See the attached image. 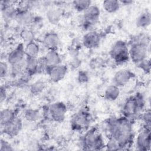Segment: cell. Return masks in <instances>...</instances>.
I'll use <instances>...</instances> for the list:
<instances>
[{
	"instance_id": "6da1fadb",
	"label": "cell",
	"mask_w": 151,
	"mask_h": 151,
	"mask_svg": "<svg viewBox=\"0 0 151 151\" xmlns=\"http://www.w3.org/2000/svg\"><path fill=\"white\" fill-rule=\"evenodd\" d=\"M107 137L119 145L120 150L130 147L134 141L132 119L124 116L109 118L106 122Z\"/></svg>"
},
{
	"instance_id": "7a4b0ae2",
	"label": "cell",
	"mask_w": 151,
	"mask_h": 151,
	"mask_svg": "<svg viewBox=\"0 0 151 151\" xmlns=\"http://www.w3.org/2000/svg\"><path fill=\"white\" fill-rule=\"evenodd\" d=\"M145 106V100L143 94L137 93L129 97L124 102L122 107L123 116L132 119L142 112Z\"/></svg>"
},
{
	"instance_id": "3957f363",
	"label": "cell",
	"mask_w": 151,
	"mask_h": 151,
	"mask_svg": "<svg viewBox=\"0 0 151 151\" xmlns=\"http://www.w3.org/2000/svg\"><path fill=\"white\" fill-rule=\"evenodd\" d=\"M82 147L85 150H99L105 147L106 142L102 134L96 127L86 131L81 139Z\"/></svg>"
},
{
	"instance_id": "277c9868",
	"label": "cell",
	"mask_w": 151,
	"mask_h": 151,
	"mask_svg": "<svg viewBox=\"0 0 151 151\" xmlns=\"http://www.w3.org/2000/svg\"><path fill=\"white\" fill-rule=\"evenodd\" d=\"M149 41L146 37H140L133 42L129 48L130 60L136 64H138L147 58L149 52Z\"/></svg>"
},
{
	"instance_id": "5b68a950",
	"label": "cell",
	"mask_w": 151,
	"mask_h": 151,
	"mask_svg": "<svg viewBox=\"0 0 151 151\" xmlns=\"http://www.w3.org/2000/svg\"><path fill=\"white\" fill-rule=\"evenodd\" d=\"M110 55L114 62L118 65L128 62L130 57L127 43L120 40L116 41L111 47Z\"/></svg>"
},
{
	"instance_id": "8992f818",
	"label": "cell",
	"mask_w": 151,
	"mask_h": 151,
	"mask_svg": "<svg viewBox=\"0 0 151 151\" xmlns=\"http://www.w3.org/2000/svg\"><path fill=\"white\" fill-rule=\"evenodd\" d=\"M91 116L86 109H81L76 113L70 120L71 129L76 132L87 131L90 125Z\"/></svg>"
},
{
	"instance_id": "52a82bcc",
	"label": "cell",
	"mask_w": 151,
	"mask_h": 151,
	"mask_svg": "<svg viewBox=\"0 0 151 151\" xmlns=\"http://www.w3.org/2000/svg\"><path fill=\"white\" fill-rule=\"evenodd\" d=\"M135 147L137 150L147 151L150 149L151 134L150 127L143 126L137 134L134 140Z\"/></svg>"
},
{
	"instance_id": "ba28073f",
	"label": "cell",
	"mask_w": 151,
	"mask_h": 151,
	"mask_svg": "<svg viewBox=\"0 0 151 151\" xmlns=\"http://www.w3.org/2000/svg\"><path fill=\"white\" fill-rule=\"evenodd\" d=\"M67 111V106L63 101L54 102L48 107V113L51 119L58 123L64 121Z\"/></svg>"
},
{
	"instance_id": "9c48e42d",
	"label": "cell",
	"mask_w": 151,
	"mask_h": 151,
	"mask_svg": "<svg viewBox=\"0 0 151 151\" xmlns=\"http://www.w3.org/2000/svg\"><path fill=\"white\" fill-rule=\"evenodd\" d=\"M100 16V9L96 5L91 4L82 15V25L84 27H88L96 24Z\"/></svg>"
},
{
	"instance_id": "30bf717a",
	"label": "cell",
	"mask_w": 151,
	"mask_h": 151,
	"mask_svg": "<svg viewBox=\"0 0 151 151\" xmlns=\"http://www.w3.org/2000/svg\"><path fill=\"white\" fill-rule=\"evenodd\" d=\"M67 70L68 68L66 65L60 64L57 65L46 67L45 72L52 82L58 83L65 77L67 73Z\"/></svg>"
},
{
	"instance_id": "8fae6325",
	"label": "cell",
	"mask_w": 151,
	"mask_h": 151,
	"mask_svg": "<svg viewBox=\"0 0 151 151\" xmlns=\"http://www.w3.org/2000/svg\"><path fill=\"white\" fill-rule=\"evenodd\" d=\"M135 77L134 73L129 69H120L117 71L113 76V84L119 88L127 85V84Z\"/></svg>"
},
{
	"instance_id": "7c38bea8",
	"label": "cell",
	"mask_w": 151,
	"mask_h": 151,
	"mask_svg": "<svg viewBox=\"0 0 151 151\" xmlns=\"http://www.w3.org/2000/svg\"><path fill=\"white\" fill-rule=\"evenodd\" d=\"M25 57V44L20 42L8 53L6 57V61L9 65H12L24 61Z\"/></svg>"
},
{
	"instance_id": "4fadbf2b",
	"label": "cell",
	"mask_w": 151,
	"mask_h": 151,
	"mask_svg": "<svg viewBox=\"0 0 151 151\" xmlns=\"http://www.w3.org/2000/svg\"><path fill=\"white\" fill-rule=\"evenodd\" d=\"M23 127L22 119L17 116L12 120L4 126H2V131L4 133L10 137L17 136L21 131Z\"/></svg>"
},
{
	"instance_id": "5bb4252c",
	"label": "cell",
	"mask_w": 151,
	"mask_h": 151,
	"mask_svg": "<svg viewBox=\"0 0 151 151\" xmlns=\"http://www.w3.org/2000/svg\"><path fill=\"white\" fill-rule=\"evenodd\" d=\"M35 16L27 8H18V12L15 18L17 23L25 28L30 27L34 19Z\"/></svg>"
},
{
	"instance_id": "9a60e30c",
	"label": "cell",
	"mask_w": 151,
	"mask_h": 151,
	"mask_svg": "<svg viewBox=\"0 0 151 151\" xmlns=\"http://www.w3.org/2000/svg\"><path fill=\"white\" fill-rule=\"evenodd\" d=\"M101 39V37L99 32L96 31H90L83 35L82 44L87 49H93L100 45Z\"/></svg>"
},
{
	"instance_id": "2e32d148",
	"label": "cell",
	"mask_w": 151,
	"mask_h": 151,
	"mask_svg": "<svg viewBox=\"0 0 151 151\" xmlns=\"http://www.w3.org/2000/svg\"><path fill=\"white\" fill-rule=\"evenodd\" d=\"M42 43L47 50H57L60 44V37L57 32L49 31L43 36Z\"/></svg>"
},
{
	"instance_id": "e0dca14e",
	"label": "cell",
	"mask_w": 151,
	"mask_h": 151,
	"mask_svg": "<svg viewBox=\"0 0 151 151\" xmlns=\"http://www.w3.org/2000/svg\"><path fill=\"white\" fill-rule=\"evenodd\" d=\"M41 58L45 68L58 65L62 62L61 57L57 50H48Z\"/></svg>"
},
{
	"instance_id": "ac0fdd59",
	"label": "cell",
	"mask_w": 151,
	"mask_h": 151,
	"mask_svg": "<svg viewBox=\"0 0 151 151\" xmlns=\"http://www.w3.org/2000/svg\"><path fill=\"white\" fill-rule=\"evenodd\" d=\"M1 12L4 19L10 21L15 20L18 12V8L9 1H4L1 4Z\"/></svg>"
},
{
	"instance_id": "d6986e66",
	"label": "cell",
	"mask_w": 151,
	"mask_h": 151,
	"mask_svg": "<svg viewBox=\"0 0 151 151\" xmlns=\"http://www.w3.org/2000/svg\"><path fill=\"white\" fill-rule=\"evenodd\" d=\"M25 73L30 77L40 71V65L38 58L26 57L25 59Z\"/></svg>"
},
{
	"instance_id": "ffe728a7",
	"label": "cell",
	"mask_w": 151,
	"mask_h": 151,
	"mask_svg": "<svg viewBox=\"0 0 151 151\" xmlns=\"http://www.w3.org/2000/svg\"><path fill=\"white\" fill-rule=\"evenodd\" d=\"M63 15V10L61 8H51L47 10L46 18L48 21L52 25H57L59 23Z\"/></svg>"
},
{
	"instance_id": "44dd1931",
	"label": "cell",
	"mask_w": 151,
	"mask_h": 151,
	"mask_svg": "<svg viewBox=\"0 0 151 151\" xmlns=\"http://www.w3.org/2000/svg\"><path fill=\"white\" fill-rule=\"evenodd\" d=\"M120 94V90L119 87L114 84L108 86L104 90V97L108 101H116Z\"/></svg>"
},
{
	"instance_id": "7402d4cb",
	"label": "cell",
	"mask_w": 151,
	"mask_h": 151,
	"mask_svg": "<svg viewBox=\"0 0 151 151\" xmlns=\"http://www.w3.org/2000/svg\"><path fill=\"white\" fill-rule=\"evenodd\" d=\"M40 52V46L35 40L25 44V52L26 57L38 58Z\"/></svg>"
},
{
	"instance_id": "603a6c76",
	"label": "cell",
	"mask_w": 151,
	"mask_h": 151,
	"mask_svg": "<svg viewBox=\"0 0 151 151\" xmlns=\"http://www.w3.org/2000/svg\"><path fill=\"white\" fill-rule=\"evenodd\" d=\"M151 23V15L148 11H145L140 13L136 19V25L138 28H146Z\"/></svg>"
},
{
	"instance_id": "cb8c5ba5",
	"label": "cell",
	"mask_w": 151,
	"mask_h": 151,
	"mask_svg": "<svg viewBox=\"0 0 151 151\" xmlns=\"http://www.w3.org/2000/svg\"><path fill=\"white\" fill-rule=\"evenodd\" d=\"M17 116L14 110L11 109L6 108L1 110L0 112V123L1 127L10 122Z\"/></svg>"
},
{
	"instance_id": "d4e9b609",
	"label": "cell",
	"mask_w": 151,
	"mask_h": 151,
	"mask_svg": "<svg viewBox=\"0 0 151 151\" xmlns=\"http://www.w3.org/2000/svg\"><path fill=\"white\" fill-rule=\"evenodd\" d=\"M103 8L108 13L112 14L117 12L120 8L121 4L119 1L106 0L103 2Z\"/></svg>"
},
{
	"instance_id": "484cf974",
	"label": "cell",
	"mask_w": 151,
	"mask_h": 151,
	"mask_svg": "<svg viewBox=\"0 0 151 151\" xmlns=\"http://www.w3.org/2000/svg\"><path fill=\"white\" fill-rule=\"evenodd\" d=\"M24 117L28 122H35L41 118V113L38 109H27L24 113Z\"/></svg>"
},
{
	"instance_id": "4316f807",
	"label": "cell",
	"mask_w": 151,
	"mask_h": 151,
	"mask_svg": "<svg viewBox=\"0 0 151 151\" xmlns=\"http://www.w3.org/2000/svg\"><path fill=\"white\" fill-rule=\"evenodd\" d=\"M19 36L22 41V42L26 44L29 42L34 41L35 33L34 31L30 28L27 27L23 28L21 31L19 33Z\"/></svg>"
},
{
	"instance_id": "83f0119b",
	"label": "cell",
	"mask_w": 151,
	"mask_h": 151,
	"mask_svg": "<svg viewBox=\"0 0 151 151\" xmlns=\"http://www.w3.org/2000/svg\"><path fill=\"white\" fill-rule=\"evenodd\" d=\"M10 74L13 77L22 76L25 73V60L16 64L10 65Z\"/></svg>"
},
{
	"instance_id": "f1b7e54d",
	"label": "cell",
	"mask_w": 151,
	"mask_h": 151,
	"mask_svg": "<svg viewBox=\"0 0 151 151\" xmlns=\"http://www.w3.org/2000/svg\"><path fill=\"white\" fill-rule=\"evenodd\" d=\"M46 83L42 80H38L31 84L30 86V91L34 95L41 94L45 88Z\"/></svg>"
},
{
	"instance_id": "f546056e",
	"label": "cell",
	"mask_w": 151,
	"mask_h": 151,
	"mask_svg": "<svg viewBox=\"0 0 151 151\" xmlns=\"http://www.w3.org/2000/svg\"><path fill=\"white\" fill-rule=\"evenodd\" d=\"M72 4L76 11L84 12L92 4V2L90 0H76L72 2Z\"/></svg>"
},
{
	"instance_id": "4dcf8cb0",
	"label": "cell",
	"mask_w": 151,
	"mask_h": 151,
	"mask_svg": "<svg viewBox=\"0 0 151 151\" xmlns=\"http://www.w3.org/2000/svg\"><path fill=\"white\" fill-rule=\"evenodd\" d=\"M137 65L145 73L147 74V73H150L151 64H150V61L149 59L146 58V59L144 60L143 61H142V62H140V63H139Z\"/></svg>"
},
{
	"instance_id": "1f68e13d",
	"label": "cell",
	"mask_w": 151,
	"mask_h": 151,
	"mask_svg": "<svg viewBox=\"0 0 151 151\" xmlns=\"http://www.w3.org/2000/svg\"><path fill=\"white\" fill-rule=\"evenodd\" d=\"M9 72V64L7 61H1L0 63V77L1 78L6 76Z\"/></svg>"
},
{
	"instance_id": "d6a6232c",
	"label": "cell",
	"mask_w": 151,
	"mask_h": 151,
	"mask_svg": "<svg viewBox=\"0 0 151 151\" xmlns=\"http://www.w3.org/2000/svg\"><path fill=\"white\" fill-rule=\"evenodd\" d=\"M142 119L144 122V126L150 127L151 122V113L149 110H146L142 114Z\"/></svg>"
},
{
	"instance_id": "836d02e7",
	"label": "cell",
	"mask_w": 151,
	"mask_h": 151,
	"mask_svg": "<svg viewBox=\"0 0 151 151\" xmlns=\"http://www.w3.org/2000/svg\"><path fill=\"white\" fill-rule=\"evenodd\" d=\"M1 151H10L13 150L14 149L12 147L11 145L6 140L4 139L1 140Z\"/></svg>"
},
{
	"instance_id": "e575fe53",
	"label": "cell",
	"mask_w": 151,
	"mask_h": 151,
	"mask_svg": "<svg viewBox=\"0 0 151 151\" xmlns=\"http://www.w3.org/2000/svg\"><path fill=\"white\" fill-rule=\"evenodd\" d=\"M88 77L87 76V74L84 72V71H81L79 73L78 75V80L80 83H85L88 81Z\"/></svg>"
},
{
	"instance_id": "d590c367",
	"label": "cell",
	"mask_w": 151,
	"mask_h": 151,
	"mask_svg": "<svg viewBox=\"0 0 151 151\" xmlns=\"http://www.w3.org/2000/svg\"><path fill=\"white\" fill-rule=\"evenodd\" d=\"M0 100L1 103H2L4 100H5L6 98V91L5 90V88H4L3 87H1V93H0Z\"/></svg>"
},
{
	"instance_id": "8d00e7d4",
	"label": "cell",
	"mask_w": 151,
	"mask_h": 151,
	"mask_svg": "<svg viewBox=\"0 0 151 151\" xmlns=\"http://www.w3.org/2000/svg\"><path fill=\"white\" fill-rule=\"evenodd\" d=\"M121 5H130L133 3V1L132 0H123V1H119Z\"/></svg>"
}]
</instances>
